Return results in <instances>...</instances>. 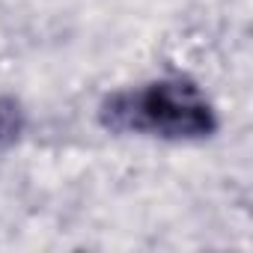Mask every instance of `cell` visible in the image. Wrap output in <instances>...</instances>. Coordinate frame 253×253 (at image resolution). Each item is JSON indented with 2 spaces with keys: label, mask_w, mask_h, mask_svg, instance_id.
I'll list each match as a JSON object with an SVG mask.
<instances>
[{
  "label": "cell",
  "mask_w": 253,
  "mask_h": 253,
  "mask_svg": "<svg viewBox=\"0 0 253 253\" xmlns=\"http://www.w3.org/2000/svg\"><path fill=\"white\" fill-rule=\"evenodd\" d=\"M98 125L119 137L200 143L217 134L220 116L197 81L161 75L107 92L98 104Z\"/></svg>",
  "instance_id": "cell-1"
},
{
  "label": "cell",
  "mask_w": 253,
  "mask_h": 253,
  "mask_svg": "<svg viewBox=\"0 0 253 253\" xmlns=\"http://www.w3.org/2000/svg\"><path fill=\"white\" fill-rule=\"evenodd\" d=\"M24 131H27V110L21 98L3 92L0 95V158L21 143Z\"/></svg>",
  "instance_id": "cell-2"
}]
</instances>
